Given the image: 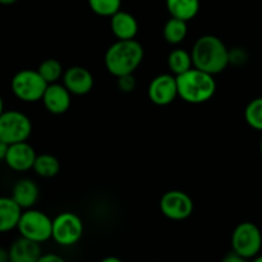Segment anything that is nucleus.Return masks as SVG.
Returning a JSON list of instances; mask_svg holds the SVG:
<instances>
[{"label": "nucleus", "instance_id": "1", "mask_svg": "<svg viewBox=\"0 0 262 262\" xmlns=\"http://www.w3.org/2000/svg\"><path fill=\"white\" fill-rule=\"evenodd\" d=\"M229 49L222 38L215 35H204L196 40L191 49L194 68L216 76L230 64Z\"/></svg>", "mask_w": 262, "mask_h": 262}, {"label": "nucleus", "instance_id": "2", "mask_svg": "<svg viewBox=\"0 0 262 262\" xmlns=\"http://www.w3.org/2000/svg\"><path fill=\"white\" fill-rule=\"evenodd\" d=\"M143 56L145 49L136 38L117 40L105 53V68L115 78L125 74H133L143 61Z\"/></svg>", "mask_w": 262, "mask_h": 262}, {"label": "nucleus", "instance_id": "3", "mask_svg": "<svg viewBox=\"0 0 262 262\" xmlns=\"http://www.w3.org/2000/svg\"><path fill=\"white\" fill-rule=\"evenodd\" d=\"M177 83L179 97L192 105L209 101L216 92V81L214 76L194 67L186 73L177 76Z\"/></svg>", "mask_w": 262, "mask_h": 262}, {"label": "nucleus", "instance_id": "4", "mask_svg": "<svg viewBox=\"0 0 262 262\" xmlns=\"http://www.w3.org/2000/svg\"><path fill=\"white\" fill-rule=\"evenodd\" d=\"M48 86L49 83L37 69H20L10 82L12 92L23 102H37L42 100Z\"/></svg>", "mask_w": 262, "mask_h": 262}, {"label": "nucleus", "instance_id": "5", "mask_svg": "<svg viewBox=\"0 0 262 262\" xmlns=\"http://www.w3.org/2000/svg\"><path fill=\"white\" fill-rule=\"evenodd\" d=\"M32 133V122L18 110H4L0 113V141L9 145L26 142Z\"/></svg>", "mask_w": 262, "mask_h": 262}, {"label": "nucleus", "instance_id": "6", "mask_svg": "<svg viewBox=\"0 0 262 262\" xmlns=\"http://www.w3.org/2000/svg\"><path fill=\"white\" fill-rule=\"evenodd\" d=\"M17 229L22 237L43 243L53 238V219L41 210L32 207L23 211Z\"/></svg>", "mask_w": 262, "mask_h": 262}, {"label": "nucleus", "instance_id": "7", "mask_svg": "<svg viewBox=\"0 0 262 262\" xmlns=\"http://www.w3.org/2000/svg\"><path fill=\"white\" fill-rule=\"evenodd\" d=\"M233 252L245 258H255L262 247L260 228L251 222H243L234 228L230 238Z\"/></svg>", "mask_w": 262, "mask_h": 262}, {"label": "nucleus", "instance_id": "8", "mask_svg": "<svg viewBox=\"0 0 262 262\" xmlns=\"http://www.w3.org/2000/svg\"><path fill=\"white\" fill-rule=\"evenodd\" d=\"M83 230V222L74 212H60L53 219V239L63 247H71L78 243Z\"/></svg>", "mask_w": 262, "mask_h": 262}, {"label": "nucleus", "instance_id": "9", "mask_svg": "<svg viewBox=\"0 0 262 262\" xmlns=\"http://www.w3.org/2000/svg\"><path fill=\"white\" fill-rule=\"evenodd\" d=\"M159 206H160L161 214L173 222H182V220L188 219L194 209L193 200L191 199V196L187 192L179 191V189L165 192L161 196Z\"/></svg>", "mask_w": 262, "mask_h": 262}, {"label": "nucleus", "instance_id": "10", "mask_svg": "<svg viewBox=\"0 0 262 262\" xmlns=\"http://www.w3.org/2000/svg\"><path fill=\"white\" fill-rule=\"evenodd\" d=\"M147 96L150 101L158 106L170 105L179 97L177 77L171 73H161L154 77L148 84Z\"/></svg>", "mask_w": 262, "mask_h": 262}, {"label": "nucleus", "instance_id": "11", "mask_svg": "<svg viewBox=\"0 0 262 262\" xmlns=\"http://www.w3.org/2000/svg\"><path fill=\"white\" fill-rule=\"evenodd\" d=\"M37 158L35 148L26 141L9 145L8 152L4 158V163L9 169L14 171H27L33 169L35 160Z\"/></svg>", "mask_w": 262, "mask_h": 262}, {"label": "nucleus", "instance_id": "12", "mask_svg": "<svg viewBox=\"0 0 262 262\" xmlns=\"http://www.w3.org/2000/svg\"><path fill=\"white\" fill-rule=\"evenodd\" d=\"M63 84L72 95L84 96L94 89L95 79L91 72L82 66H73L66 69L63 76Z\"/></svg>", "mask_w": 262, "mask_h": 262}, {"label": "nucleus", "instance_id": "13", "mask_svg": "<svg viewBox=\"0 0 262 262\" xmlns=\"http://www.w3.org/2000/svg\"><path fill=\"white\" fill-rule=\"evenodd\" d=\"M42 104L49 113L61 115L69 110L72 105V94L63 83H50L42 97Z\"/></svg>", "mask_w": 262, "mask_h": 262}, {"label": "nucleus", "instance_id": "14", "mask_svg": "<svg viewBox=\"0 0 262 262\" xmlns=\"http://www.w3.org/2000/svg\"><path fill=\"white\" fill-rule=\"evenodd\" d=\"M40 245L20 235L8 248L10 262H37L42 256Z\"/></svg>", "mask_w": 262, "mask_h": 262}, {"label": "nucleus", "instance_id": "15", "mask_svg": "<svg viewBox=\"0 0 262 262\" xmlns=\"http://www.w3.org/2000/svg\"><path fill=\"white\" fill-rule=\"evenodd\" d=\"M110 28L117 40H133L138 33V22L133 14L119 10L110 18Z\"/></svg>", "mask_w": 262, "mask_h": 262}, {"label": "nucleus", "instance_id": "16", "mask_svg": "<svg viewBox=\"0 0 262 262\" xmlns=\"http://www.w3.org/2000/svg\"><path fill=\"white\" fill-rule=\"evenodd\" d=\"M12 197L23 210L32 209L38 201L40 189L37 183L30 178H23L17 181L12 191Z\"/></svg>", "mask_w": 262, "mask_h": 262}, {"label": "nucleus", "instance_id": "17", "mask_svg": "<svg viewBox=\"0 0 262 262\" xmlns=\"http://www.w3.org/2000/svg\"><path fill=\"white\" fill-rule=\"evenodd\" d=\"M25 210L13 200V197L0 199V232L7 233L17 229Z\"/></svg>", "mask_w": 262, "mask_h": 262}, {"label": "nucleus", "instance_id": "18", "mask_svg": "<svg viewBox=\"0 0 262 262\" xmlns=\"http://www.w3.org/2000/svg\"><path fill=\"white\" fill-rule=\"evenodd\" d=\"M166 8L170 17L188 22L199 14L200 0H166Z\"/></svg>", "mask_w": 262, "mask_h": 262}, {"label": "nucleus", "instance_id": "19", "mask_svg": "<svg viewBox=\"0 0 262 262\" xmlns=\"http://www.w3.org/2000/svg\"><path fill=\"white\" fill-rule=\"evenodd\" d=\"M188 35V25L186 20L170 17L163 28L164 40L170 45H179Z\"/></svg>", "mask_w": 262, "mask_h": 262}, {"label": "nucleus", "instance_id": "20", "mask_svg": "<svg viewBox=\"0 0 262 262\" xmlns=\"http://www.w3.org/2000/svg\"><path fill=\"white\" fill-rule=\"evenodd\" d=\"M168 68L174 76H181L193 68V59L191 51L184 49H174L168 55Z\"/></svg>", "mask_w": 262, "mask_h": 262}, {"label": "nucleus", "instance_id": "21", "mask_svg": "<svg viewBox=\"0 0 262 262\" xmlns=\"http://www.w3.org/2000/svg\"><path fill=\"white\" fill-rule=\"evenodd\" d=\"M33 170L42 178H53L60 171V163L51 154H41L36 158Z\"/></svg>", "mask_w": 262, "mask_h": 262}, {"label": "nucleus", "instance_id": "22", "mask_svg": "<svg viewBox=\"0 0 262 262\" xmlns=\"http://www.w3.org/2000/svg\"><path fill=\"white\" fill-rule=\"evenodd\" d=\"M37 71L49 84L59 82V79L63 78L64 72H66L63 68V64H61L58 59L54 58H49L45 59L43 61H41Z\"/></svg>", "mask_w": 262, "mask_h": 262}, {"label": "nucleus", "instance_id": "23", "mask_svg": "<svg viewBox=\"0 0 262 262\" xmlns=\"http://www.w3.org/2000/svg\"><path fill=\"white\" fill-rule=\"evenodd\" d=\"M245 119L251 128L262 132V97L251 100L245 109Z\"/></svg>", "mask_w": 262, "mask_h": 262}, {"label": "nucleus", "instance_id": "24", "mask_svg": "<svg viewBox=\"0 0 262 262\" xmlns=\"http://www.w3.org/2000/svg\"><path fill=\"white\" fill-rule=\"evenodd\" d=\"M90 8L100 17L112 18L122 7V0H87Z\"/></svg>", "mask_w": 262, "mask_h": 262}, {"label": "nucleus", "instance_id": "25", "mask_svg": "<svg viewBox=\"0 0 262 262\" xmlns=\"http://www.w3.org/2000/svg\"><path fill=\"white\" fill-rule=\"evenodd\" d=\"M117 86H118V90H119L120 92H123V94H130V92L135 91L136 86H137V81H136L135 73L118 77Z\"/></svg>", "mask_w": 262, "mask_h": 262}, {"label": "nucleus", "instance_id": "26", "mask_svg": "<svg viewBox=\"0 0 262 262\" xmlns=\"http://www.w3.org/2000/svg\"><path fill=\"white\" fill-rule=\"evenodd\" d=\"M229 60H230V64L242 66V64H245L246 60H247V53L241 48H237L235 50H230Z\"/></svg>", "mask_w": 262, "mask_h": 262}, {"label": "nucleus", "instance_id": "27", "mask_svg": "<svg viewBox=\"0 0 262 262\" xmlns=\"http://www.w3.org/2000/svg\"><path fill=\"white\" fill-rule=\"evenodd\" d=\"M37 262H67L61 256L55 255V253H46L41 256V258Z\"/></svg>", "mask_w": 262, "mask_h": 262}, {"label": "nucleus", "instance_id": "28", "mask_svg": "<svg viewBox=\"0 0 262 262\" xmlns=\"http://www.w3.org/2000/svg\"><path fill=\"white\" fill-rule=\"evenodd\" d=\"M222 262H248V258L242 257L241 255H238V253L233 252L232 251V252L228 253V255L223 258Z\"/></svg>", "mask_w": 262, "mask_h": 262}, {"label": "nucleus", "instance_id": "29", "mask_svg": "<svg viewBox=\"0 0 262 262\" xmlns=\"http://www.w3.org/2000/svg\"><path fill=\"white\" fill-rule=\"evenodd\" d=\"M8 148H9V143L0 141V159H2V160H4L5 155H7L8 152Z\"/></svg>", "mask_w": 262, "mask_h": 262}, {"label": "nucleus", "instance_id": "30", "mask_svg": "<svg viewBox=\"0 0 262 262\" xmlns=\"http://www.w3.org/2000/svg\"><path fill=\"white\" fill-rule=\"evenodd\" d=\"M9 251L5 250V248H2L0 250V262H9Z\"/></svg>", "mask_w": 262, "mask_h": 262}, {"label": "nucleus", "instance_id": "31", "mask_svg": "<svg viewBox=\"0 0 262 262\" xmlns=\"http://www.w3.org/2000/svg\"><path fill=\"white\" fill-rule=\"evenodd\" d=\"M100 262H123L119 257H115V256H107V257L102 258Z\"/></svg>", "mask_w": 262, "mask_h": 262}, {"label": "nucleus", "instance_id": "32", "mask_svg": "<svg viewBox=\"0 0 262 262\" xmlns=\"http://www.w3.org/2000/svg\"><path fill=\"white\" fill-rule=\"evenodd\" d=\"M17 2L18 0H0V3H2L3 5H12Z\"/></svg>", "mask_w": 262, "mask_h": 262}, {"label": "nucleus", "instance_id": "33", "mask_svg": "<svg viewBox=\"0 0 262 262\" xmlns=\"http://www.w3.org/2000/svg\"><path fill=\"white\" fill-rule=\"evenodd\" d=\"M252 262H262V255L261 256H256V257L252 260Z\"/></svg>", "mask_w": 262, "mask_h": 262}, {"label": "nucleus", "instance_id": "34", "mask_svg": "<svg viewBox=\"0 0 262 262\" xmlns=\"http://www.w3.org/2000/svg\"><path fill=\"white\" fill-rule=\"evenodd\" d=\"M260 152L262 155V136H261V140H260Z\"/></svg>", "mask_w": 262, "mask_h": 262}, {"label": "nucleus", "instance_id": "35", "mask_svg": "<svg viewBox=\"0 0 262 262\" xmlns=\"http://www.w3.org/2000/svg\"><path fill=\"white\" fill-rule=\"evenodd\" d=\"M9 262H10V261H9Z\"/></svg>", "mask_w": 262, "mask_h": 262}]
</instances>
